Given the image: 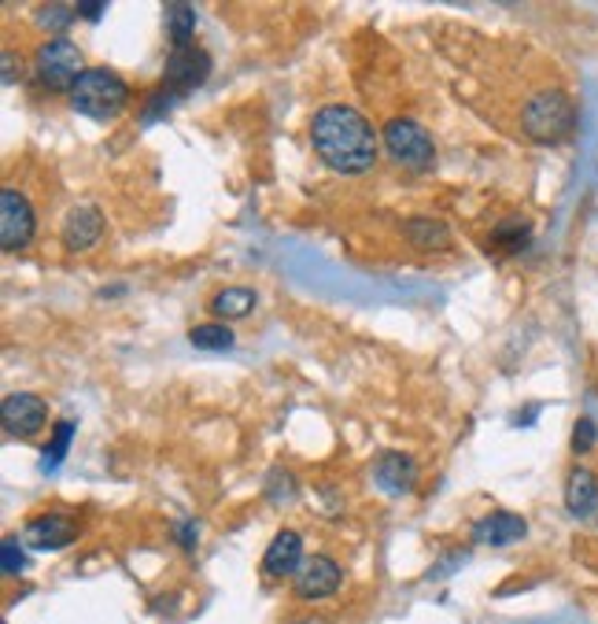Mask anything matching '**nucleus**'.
<instances>
[{
  "instance_id": "nucleus-19",
  "label": "nucleus",
  "mask_w": 598,
  "mask_h": 624,
  "mask_svg": "<svg viewBox=\"0 0 598 624\" xmlns=\"http://www.w3.org/2000/svg\"><path fill=\"white\" fill-rule=\"evenodd\" d=\"M71 440H74V422H71V417H60V422L52 425L49 444H45V451H41V470L45 473L60 470V462L67 459V451H71Z\"/></svg>"
},
{
  "instance_id": "nucleus-10",
  "label": "nucleus",
  "mask_w": 598,
  "mask_h": 624,
  "mask_svg": "<svg viewBox=\"0 0 598 624\" xmlns=\"http://www.w3.org/2000/svg\"><path fill=\"white\" fill-rule=\"evenodd\" d=\"M60 233H63V248L67 251H89L100 237H104V214H100V208H92V203H78V208L67 211Z\"/></svg>"
},
{
  "instance_id": "nucleus-22",
  "label": "nucleus",
  "mask_w": 598,
  "mask_h": 624,
  "mask_svg": "<svg viewBox=\"0 0 598 624\" xmlns=\"http://www.w3.org/2000/svg\"><path fill=\"white\" fill-rule=\"evenodd\" d=\"M34 15H37L34 23L41 26V30L63 34L74 23V18H78V4H45V8H37Z\"/></svg>"
},
{
  "instance_id": "nucleus-25",
  "label": "nucleus",
  "mask_w": 598,
  "mask_h": 624,
  "mask_svg": "<svg viewBox=\"0 0 598 624\" xmlns=\"http://www.w3.org/2000/svg\"><path fill=\"white\" fill-rule=\"evenodd\" d=\"M0 570H4V576H18L26 570V554H23V544L18 539L8 536L4 547H0Z\"/></svg>"
},
{
  "instance_id": "nucleus-29",
  "label": "nucleus",
  "mask_w": 598,
  "mask_h": 624,
  "mask_svg": "<svg viewBox=\"0 0 598 624\" xmlns=\"http://www.w3.org/2000/svg\"><path fill=\"white\" fill-rule=\"evenodd\" d=\"M465 558H470V554H462V551H458V554H451V558H447V562H444V565H436V570H433V573H428V581H440V576H444V573H454V570H458V565H462V562H465Z\"/></svg>"
},
{
  "instance_id": "nucleus-5",
  "label": "nucleus",
  "mask_w": 598,
  "mask_h": 624,
  "mask_svg": "<svg viewBox=\"0 0 598 624\" xmlns=\"http://www.w3.org/2000/svg\"><path fill=\"white\" fill-rule=\"evenodd\" d=\"M34 74L49 92H71L74 82L86 74L78 45L67 41V37H49L34 55Z\"/></svg>"
},
{
  "instance_id": "nucleus-27",
  "label": "nucleus",
  "mask_w": 598,
  "mask_h": 624,
  "mask_svg": "<svg viewBox=\"0 0 598 624\" xmlns=\"http://www.w3.org/2000/svg\"><path fill=\"white\" fill-rule=\"evenodd\" d=\"M104 15H108L104 0H82V4H78V18H86V23H100Z\"/></svg>"
},
{
  "instance_id": "nucleus-15",
  "label": "nucleus",
  "mask_w": 598,
  "mask_h": 624,
  "mask_svg": "<svg viewBox=\"0 0 598 624\" xmlns=\"http://www.w3.org/2000/svg\"><path fill=\"white\" fill-rule=\"evenodd\" d=\"M565 510L576 521H591L598 517V477L587 465H576L565 481Z\"/></svg>"
},
{
  "instance_id": "nucleus-17",
  "label": "nucleus",
  "mask_w": 598,
  "mask_h": 624,
  "mask_svg": "<svg viewBox=\"0 0 598 624\" xmlns=\"http://www.w3.org/2000/svg\"><path fill=\"white\" fill-rule=\"evenodd\" d=\"M403 233H407L410 245L422 248V251H447V248H451V229H447L440 219L414 214V219L403 222Z\"/></svg>"
},
{
  "instance_id": "nucleus-20",
  "label": "nucleus",
  "mask_w": 598,
  "mask_h": 624,
  "mask_svg": "<svg viewBox=\"0 0 598 624\" xmlns=\"http://www.w3.org/2000/svg\"><path fill=\"white\" fill-rule=\"evenodd\" d=\"M532 240V226L525 219H507L491 229V248L507 251V255H521Z\"/></svg>"
},
{
  "instance_id": "nucleus-30",
  "label": "nucleus",
  "mask_w": 598,
  "mask_h": 624,
  "mask_svg": "<svg viewBox=\"0 0 598 624\" xmlns=\"http://www.w3.org/2000/svg\"><path fill=\"white\" fill-rule=\"evenodd\" d=\"M15 78H18V74H15V55H12V52H4V82H8V86H12Z\"/></svg>"
},
{
  "instance_id": "nucleus-28",
  "label": "nucleus",
  "mask_w": 598,
  "mask_h": 624,
  "mask_svg": "<svg viewBox=\"0 0 598 624\" xmlns=\"http://www.w3.org/2000/svg\"><path fill=\"white\" fill-rule=\"evenodd\" d=\"M177 539H182V547L185 551H196V539H200V528H196V521H182V525H177Z\"/></svg>"
},
{
  "instance_id": "nucleus-12",
  "label": "nucleus",
  "mask_w": 598,
  "mask_h": 624,
  "mask_svg": "<svg viewBox=\"0 0 598 624\" xmlns=\"http://www.w3.org/2000/svg\"><path fill=\"white\" fill-rule=\"evenodd\" d=\"M528 536V521L521 514H510V510H495V514L481 517L473 525V544L481 547H510L521 544Z\"/></svg>"
},
{
  "instance_id": "nucleus-11",
  "label": "nucleus",
  "mask_w": 598,
  "mask_h": 624,
  "mask_svg": "<svg viewBox=\"0 0 598 624\" xmlns=\"http://www.w3.org/2000/svg\"><path fill=\"white\" fill-rule=\"evenodd\" d=\"M78 539V521L67 514H41L26 525V544L34 551H63Z\"/></svg>"
},
{
  "instance_id": "nucleus-4",
  "label": "nucleus",
  "mask_w": 598,
  "mask_h": 624,
  "mask_svg": "<svg viewBox=\"0 0 598 624\" xmlns=\"http://www.w3.org/2000/svg\"><path fill=\"white\" fill-rule=\"evenodd\" d=\"M381 141H385L388 155L399 166L414 174H425L436 166V145L428 137V129L414 118H388L385 129H381Z\"/></svg>"
},
{
  "instance_id": "nucleus-8",
  "label": "nucleus",
  "mask_w": 598,
  "mask_h": 624,
  "mask_svg": "<svg viewBox=\"0 0 598 624\" xmlns=\"http://www.w3.org/2000/svg\"><path fill=\"white\" fill-rule=\"evenodd\" d=\"M340 584H344V570L325 554H311L292 576V591H296V599H303V602L329 599V595L340 591Z\"/></svg>"
},
{
  "instance_id": "nucleus-13",
  "label": "nucleus",
  "mask_w": 598,
  "mask_h": 624,
  "mask_svg": "<svg viewBox=\"0 0 598 624\" xmlns=\"http://www.w3.org/2000/svg\"><path fill=\"white\" fill-rule=\"evenodd\" d=\"M303 539L292 528H282L274 539H270L266 554H263V573L274 576V581H288V576L299 573V565H303Z\"/></svg>"
},
{
  "instance_id": "nucleus-1",
  "label": "nucleus",
  "mask_w": 598,
  "mask_h": 624,
  "mask_svg": "<svg viewBox=\"0 0 598 624\" xmlns=\"http://www.w3.org/2000/svg\"><path fill=\"white\" fill-rule=\"evenodd\" d=\"M311 145L314 155L329 171L359 178L377 163V134L370 118L348 104H325L311 118Z\"/></svg>"
},
{
  "instance_id": "nucleus-26",
  "label": "nucleus",
  "mask_w": 598,
  "mask_h": 624,
  "mask_svg": "<svg viewBox=\"0 0 598 624\" xmlns=\"http://www.w3.org/2000/svg\"><path fill=\"white\" fill-rule=\"evenodd\" d=\"M595 444H598V425L591 422V417H581V422L573 425V451L587 454Z\"/></svg>"
},
{
  "instance_id": "nucleus-7",
  "label": "nucleus",
  "mask_w": 598,
  "mask_h": 624,
  "mask_svg": "<svg viewBox=\"0 0 598 624\" xmlns=\"http://www.w3.org/2000/svg\"><path fill=\"white\" fill-rule=\"evenodd\" d=\"M37 233V214H34V203L23 197L18 189L8 185L0 192V248L12 255V251H23L30 248Z\"/></svg>"
},
{
  "instance_id": "nucleus-2",
  "label": "nucleus",
  "mask_w": 598,
  "mask_h": 624,
  "mask_svg": "<svg viewBox=\"0 0 598 624\" xmlns=\"http://www.w3.org/2000/svg\"><path fill=\"white\" fill-rule=\"evenodd\" d=\"M71 108L78 111V115L92 118V123H115L129 108V86L115 71L86 67V74H82L71 89Z\"/></svg>"
},
{
  "instance_id": "nucleus-18",
  "label": "nucleus",
  "mask_w": 598,
  "mask_h": 624,
  "mask_svg": "<svg viewBox=\"0 0 598 624\" xmlns=\"http://www.w3.org/2000/svg\"><path fill=\"white\" fill-rule=\"evenodd\" d=\"M163 26H166V37L177 45H192V34H196V8L192 4H182V0H174V4H163Z\"/></svg>"
},
{
  "instance_id": "nucleus-9",
  "label": "nucleus",
  "mask_w": 598,
  "mask_h": 624,
  "mask_svg": "<svg viewBox=\"0 0 598 624\" xmlns=\"http://www.w3.org/2000/svg\"><path fill=\"white\" fill-rule=\"evenodd\" d=\"M45 422H49V407H45V399L34 392H12V396H4V403H0V425H4L8 436L30 440V436L41 433Z\"/></svg>"
},
{
  "instance_id": "nucleus-14",
  "label": "nucleus",
  "mask_w": 598,
  "mask_h": 624,
  "mask_svg": "<svg viewBox=\"0 0 598 624\" xmlns=\"http://www.w3.org/2000/svg\"><path fill=\"white\" fill-rule=\"evenodd\" d=\"M373 484H377L385 496H407L418 484V462L403 451H385L373 465Z\"/></svg>"
},
{
  "instance_id": "nucleus-23",
  "label": "nucleus",
  "mask_w": 598,
  "mask_h": 624,
  "mask_svg": "<svg viewBox=\"0 0 598 624\" xmlns=\"http://www.w3.org/2000/svg\"><path fill=\"white\" fill-rule=\"evenodd\" d=\"M174 104H182V97H174L166 86H159L155 92H148L145 97V108H141V123L145 126H152L159 123V118H166L174 111Z\"/></svg>"
},
{
  "instance_id": "nucleus-24",
  "label": "nucleus",
  "mask_w": 598,
  "mask_h": 624,
  "mask_svg": "<svg viewBox=\"0 0 598 624\" xmlns=\"http://www.w3.org/2000/svg\"><path fill=\"white\" fill-rule=\"evenodd\" d=\"M266 499L274 502V507H285V502L296 499V477L285 470H270L266 477Z\"/></svg>"
},
{
  "instance_id": "nucleus-21",
  "label": "nucleus",
  "mask_w": 598,
  "mask_h": 624,
  "mask_svg": "<svg viewBox=\"0 0 598 624\" xmlns=\"http://www.w3.org/2000/svg\"><path fill=\"white\" fill-rule=\"evenodd\" d=\"M189 344L200 351H229L233 348V329L226 322H211V325H196L189 329Z\"/></svg>"
},
{
  "instance_id": "nucleus-6",
  "label": "nucleus",
  "mask_w": 598,
  "mask_h": 624,
  "mask_svg": "<svg viewBox=\"0 0 598 624\" xmlns=\"http://www.w3.org/2000/svg\"><path fill=\"white\" fill-rule=\"evenodd\" d=\"M211 78V55L200 45H177L166 55V67H163V86L174 92V97H189Z\"/></svg>"
},
{
  "instance_id": "nucleus-3",
  "label": "nucleus",
  "mask_w": 598,
  "mask_h": 624,
  "mask_svg": "<svg viewBox=\"0 0 598 624\" xmlns=\"http://www.w3.org/2000/svg\"><path fill=\"white\" fill-rule=\"evenodd\" d=\"M521 126H525V134L532 141L558 145L576 129V104L562 89H544L528 100L525 111H521Z\"/></svg>"
},
{
  "instance_id": "nucleus-16",
  "label": "nucleus",
  "mask_w": 598,
  "mask_h": 624,
  "mask_svg": "<svg viewBox=\"0 0 598 624\" xmlns=\"http://www.w3.org/2000/svg\"><path fill=\"white\" fill-rule=\"evenodd\" d=\"M256 303H259L256 288L229 285V288H222V292H214L208 307H211V314H219L222 322H237V319H248V314L256 311Z\"/></svg>"
}]
</instances>
